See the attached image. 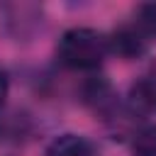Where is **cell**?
I'll use <instances>...</instances> for the list:
<instances>
[{"label":"cell","instance_id":"6da1fadb","mask_svg":"<svg viewBox=\"0 0 156 156\" xmlns=\"http://www.w3.org/2000/svg\"><path fill=\"white\" fill-rule=\"evenodd\" d=\"M110 46L107 37L90 27H71L61 34L56 56L66 68L73 71H95L105 61Z\"/></svg>","mask_w":156,"mask_h":156},{"label":"cell","instance_id":"7a4b0ae2","mask_svg":"<svg viewBox=\"0 0 156 156\" xmlns=\"http://www.w3.org/2000/svg\"><path fill=\"white\" fill-rule=\"evenodd\" d=\"M107 46L122 58H139L149 46V37L136 24H122L107 37Z\"/></svg>","mask_w":156,"mask_h":156},{"label":"cell","instance_id":"8992f818","mask_svg":"<svg viewBox=\"0 0 156 156\" xmlns=\"http://www.w3.org/2000/svg\"><path fill=\"white\" fill-rule=\"evenodd\" d=\"M132 156H156V124H146L134 132Z\"/></svg>","mask_w":156,"mask_h":156},{"label":"cell","instance_id":"52a82bcc","mask_svg":"<svg viewBox=\"0 0 156 156\" xmlns=\"http://www.w3.org/2000/svg\"><path fill=\"white\" fill-rule=\"evenodd\" d=\"M134 24H136L146 37H156V5H141Z\"/></svg>","mask_w":156,"mask_h":156},{"label":"cell","instance_id":"ba28073f","mask_svg":"<svg viewBox=\"0 0 156 156\" xmlns=\"http://www.w3.org/2000/svg\"><path fill=\"white\" fill-rule=\"evenodd\" d=\"M7 90H10V78L7 73L0 68V107L5 105V98H7Z\"/></svg>","mask_w":156,"mask_h":156},{"label":"cell","instance_id":"5b68a950","mask_svg":"<svg viewBox=\"0 0 156 156\" xmlns=\"http://www.w3.org/2000/svg\"><path fill=\"white\" fill-rule=\"evenodd\" d=\"M46 156H95V149L88 136L66 132L46 146Z\"/></svg>","mask_w":156,"mask_h":156},{"label":"cell","instance_id":"3957f363","mask_svg":"<svg viewBox=\"0 0 156 156\" xmlns=\"http://www.w3.org/2000/svg\"><path fill=\"white\" fill-rule=\"evenodd\" d=\"M127 110L134 117H154L156 115V78L141 76L129 85Z\"/></svg>","mask_w":156,"mask_h":156},{"label":"cell","instance_id":"277c9868","mask_svg":"<svg viewBox=\"0 0 156 156\" xmlns=\"http://www.w3.org/2000/svg\"><path fill=\"white\" fill-rule=\"evenodd\" d=\"M83 100L100 115L110 117L115 110H117V98H115V90L112 85L107 83V78L102 76H90L85 83H83Z\"/></svg>","mask_w":156,"mask_h":156}]
</instances>
